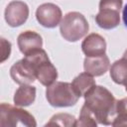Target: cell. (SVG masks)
Returning <instances> with one entry per match:
<instances>
[{"mask_svg": "<svg viewBox=\"0 0 127 127\" xmlns=\"http://www.w3.org/2000/svg\"><path fill=\"white\" fill-rule=\"evenodd\" d=\"M110 65L109 58L106 54L98 57H86L83 62L84 71L93 76H100L104 74Z\"/></svg>", "mask_w": 127, "mask_h": 127, "instance_id": "7c38bea8", "label": "cell"}, {"mask_svg": "<svg viewBox=\"0 0 127 127\" xmlns=\"http://www.w3.org/2000/svg\"><path fill=\"white\" fill-rule=\"evenodd\" d=\"M89 25L85 17L79 12H68L60 24L62 37L68 42H76L86 36Z\"/></svg>", "mask_w": 127, "mask_h": 127, "instance_id": "3957f363", "label": "cell"}, {"mask_svg": "<svg viewBox=\"0 0 127 127\" xmlns=\"http://www.w3.org/2000/svg\"><path fill=\"white\" fill-rule=\"evenodd\" d=\"M33 67L36 78L45 86H49L58 78V70L51 63L47 53L43 49L32 52L24 57Z\"/></svg>", "mask_w": 127, "mask_h": 127, "instance_id": "7a4b0ae2", "label": "cell"}, {"mask_svg": "<svg viewBox=\"0 0 127 127\" xmlns=\"http://www.w3.org/2000/svg\"><path fill=\"white\" fill-rule=\"evenodd\" d=\"M10 75L12 79L20 85L31 84L37 79L34 70L24 59L18 61L11 66Z\"/></svg>", "mask_w": 127, "mask_h": 127, "instance_id": "9c48e42d", "label": "cell"}, {"mask_svg": "<svg viewBox=\"0 0 127 127\" xmlns=\"http://www.w3.org/2000/svg\"><path fill=\"white\" fill-rule=\"evenodd\" d=\"M36 98V87L30 84L21 85L15 92L13 101L15 105L24 107L34 103Z\"/></svg>", "mask_w": 127, "mask_h": 127, "instance_id": "4fadbf2b", "label": "cell"}, {"mask_svg": "<svg viewBox=\"0 0 127 127\" xmlns=\"http://www.w3.org/2000/svg\"><path fill=\"white\" fill-rule=\"evenodd\" d=\"M11 54V43L4 38H1V60L0 62H5Z\"/></svg>", "mask_w": 127, "mask_h": 127, "instance_id": "d6986e66", "label": "cell"}, {"mask_svg": "<svg viewBox=\"0 0 127 127\" xmlns=\"http://www.w3.org/2000/svg\"><path fill=\"white\" fill-rule=\"evenodd\" d=\"M84 104L97 123L111 125L116 116L117 100L104 86L94 85L84 96Z\"/></svg>", "mask_w": 127, "mask_h": 127, "instance_id": "6da1fadb", "label": "cell"}, {"mask_svg": "<svg viewBox=\"0 0 127 127\" xmlns=\"http://www.w3.org/2000/svg\"><path fill=\"white\" fill-rule=\"evenodd\" d=\"M46 98L54 107H69L74 105L79 97L74 91L71 83L55 81L47 86Z\"/></svg>", "mask_w": 127, "mask_h": 127, "instance_id": "277c9868", "label": "cell"}, {"mask_svg": "<svg viewBox=\"0 0 127 127\" xmlns=\"http://www.w3.org/2000/svg\"><path fill=\"white\" fill-rule=\"evenodd\" d=\"M76 119L73 115H70L68 113H58L55 114L49 122L46 123V126H64V127H70L75 126Z\"/></svg>", "mask_w": 127, "mask_h": 127, "instance_id": "e0dca14e", "label": "cell"}, {"mask_svg": "<svg viewBox=\"0 0 127 127\" xmlns=\"http://www.w3.org/2000/svg\"><path fill=\"white\" fill-rule=\"evenodd\" d=\"M71 85L74 91L76 92V94L78 95V97H81L84 96L94 85H96V83H95V79L93 78V75L85 71L75 76L72 79Z\"/></svg>", "mask_w": 127, "mask_h": 127, "instance_id": "5bb4252c", "label": "cell"}, {"mask_svg": "<svg viewBox=\"0 0 127 127\" xmlns=\"http://www.w3.org/2000/svg\"><path fill=\"white\" fill-rule=\"evenodd\" d=\"M122 18H123V22L125 27L127 28V4L125 5V7L123 8V12H122Z\"/></svg>", "mask_w": 127, "mask_h": 127, "instance_id": "ffe728a7", "label": "cell"}, {"mask_svg": "<svg viewBox=\"0 0 127 127\" xmlns=\"http://www.w3.org/2000/svg\"><path fill=\"white\" fill-rule=\"evenodd\" d=\"M17 44L20 52L24 56H26L36 50L42 49L43 39L38 33L27 30L18 36Z\"/></svg>", "mask_w": 127, "mask_h": 127, "instance_id": "30bf717a", "label": "cell"}, {"mask_svg": "<svg viewBox=\"0 0 127 127\" xmlns=\"http://www.w3.org/2000/svg\"><path fill=\"white\" fill-rule=\"evenodd\" d=\"M123 57H125V58H127V50L125 51V53H124V55H123Z\"/></svg>", "mask_w": 127, "mask_h": 127, "instance_id": "44dd1931", "label": "cell"}, {"mask_svg": "<svg viewBox=\"0 0 127 127\" xmlns=\"http://www.w3.org/2000/svg\"><path fill=\"white\" fill-rule=\"evenodd\" d=\"M125 90H126V91H127V83H126V84H125Z\"/></svg>", "mask_w": 127, "mask_h": 127, "instance_id": "7402d4cb", "label": "cell"}, {"mask_svg": "<svg viewBox=\"0 0 127 127\" xmlns=\"http://www.w3.org/2000/svg\"><path fill=\"white\" fill-rule=\"evenodd\" d=\"M4 15L10 27H19L27 21L29 17V7L23 1L14 0L7 5Z\"/></svg>", "mask_w": 127, "mask_h": 127, "instance_id": "ba28073f", "label": "cell"}, {"mask_svg": "<svg viewBox=\"0 0 127 127\" xmlns=\"http://www.w3.org/2000/svg\"><path fill=\"white\" fill-rule=\"evenodd\" d=\"M27 126L36 127L35 117L25 109L13 106L9 103H1L0 105V127H16Z\"/></svg>", "mask_w": 127, "mask_h": 127, "instance_id": "5b68a950", "label": "cell"}, {"mask_svg": "<svg viewBox=\"0 0 127 127\" xmlns=\"http://www.w3.org/2000/svg\"><path fill=\"white\" fill-rule=\"evenodd\" d=\"M112 126H127V97L116 102V116L111 124Z\"/></svg>", "mask_w": 127, "mask_h": 127, "instance_id": "2e32d148", "label": "cell"}, {"mask_svg": "<svg viewBox=\"0 0 127 127\" xmlns=\"http://www.w3.org/2000/svg\"><path fill=\"white\" fill-rule=\"evenodd\" d=\"M63 13L61 8L53 3H44L37 8V21L45 28H55L62 22Z\"/></svg>", "mask_w": 127, "mask_h": 127, "instance_id": "52a82bcc", "label": "cell"}, {"mask_svg": "<svg viewBox=\"0 0 127 127\" xmlns=\"http://www.w3.org/2000/svg\"><path fill=\"white\" fill-rule=\"evenodd\" d=\"M110 76L117 84L125 85L127 83V58L123 57L111 64Z\"/></svg>", "mask_w": 127, "mask_h": 127, "instance_id": "9a60e30c", "label": "cell"}, {"mask_svg": "<svg viewBox=\"0 0 127 127\" xmlns=\"http://www.w3.org/2000/svg\"><path fill=\"white\" fill-rule=\"evenodd\" d=\"M122 0H100L99 12L95 16L96 24L105 30L116 28L120 23Z\"/></svg>", "mask_w": 127, "mask_h": 127, "instance_id": "8992f818", "label": "cell"}, {"mask_svg": "<svg viewBox=\"0 0 127 127\" xmlns=\"http://www.w3.org/2000/svg\"><path fill=\"white\" fill-rule=\"evenodd\" d=\"M97 125V121L94 118V116L92 115V113L86 108L85 105H83L81 107L80 110V114H79V118L76 120L75 122V126L76 127H80V126H91V127H95Z\"/></svg>", "mask_w": 127, "mask_h": 127, "instance_id": "ac0fdd59", "label": "cell"}, {"mask_svg": "<svg viewBox=\"0 0 127 127\" xmlns=\"http://www.w3.org/2000/svg\"><path fill=\"white\" fill-rule=\"evenodd\" d=\"M81 50L86 57H98L105 54L106 42L99 34L91 33L83 40L81 44Z\"/></svg>", "mask_w": 127, "mask_h": 127, "instance_id": "8fae6325", "label": "cell"}]
</instances>
